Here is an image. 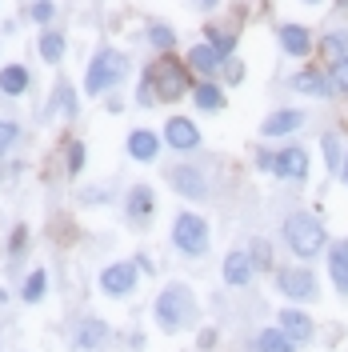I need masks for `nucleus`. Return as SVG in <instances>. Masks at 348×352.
Returning <instances> with one entry per match:
<instances>
[{"label": "nucleus", "instance_id": "obj_1", "mask_svg": "<svg viewBox=\"0 0 348 352\" xmlns=\"http://www.w3.org/2000/svg\"><path fill=\"white\" fill-rule=\"evenodd\" d=\"M284 244H288V252L296 261H316L320 252H328L332 241H328V228L320 224V217L296 208V212L284 217Z\"/></svg>", "mask_w": 348, "mask_h": 352}, {"label": "nucleus", "instance_id": "obj_2", "mask_svg": "<svg viewBox=\"0 0 348 352\" xmlns=\"http://www.w3.org/2000/svg\"><path fill=\"white\" fill-rule=\"evenodd\" d=\"M124 72H129V56L116 52V48H100L85 72V92L88 96H100V92H109V88L120 85Z\"/></svg>", "mask_w": 348, "mask_h": 352}, {"label": "nucleus", "instance_id": "obj_3", "mask_svg": "<svg viewBox=\"0 0 348 352\" xmlns=\"http://www.w3.org/2000/svg\"><path fill=\"white\" fill-rule=\"evenodd\" d=\"M184 320H193V288L176 280L156 296V324L164 332H176Z\"/></svg>", "mask_w": 348, "mask_h": 352}, {"label": "nucleus", "instance_id": "obj_4", "mask_svg": "<svg viewBox=\"0 0 348 352\" xmlns=\"http://www.w3.org/2000/svg\"><path fill=\"white\" fill-rule=\"evenodd\" d=\"M188 60H176V56H160L153 68H149V80L156 88V100H180L188 92Z\"/></svg>", "mask_w": 348, "mask_h": 352}, {"label": "nucleus", "instance_id": "obj_5", "mask_svg": "<svg viewBox=\"0 0 348 352\" xmlns=\"http://www.w3.org/2000/svg\"><path fill=\"white\" fill-rule=\"evenodd\" d=\"M276 292L296 300V305H308L320 296V285H316V272L305 268V264H288V268H276Z\"/></svg>", "mask_w": 348, "mask_h": 352}, {"label": "nucleus", "instance_id": "obj_6", "mask_svg": "<svg viewBox=\"0 0 348 352\" xmlns=\"http://www.w3.org/2000/svg\"><path fill=\"white\" fill-rule=\"evenodd\" d=\"M173 244L184 256H200L208 248V224L196 217V212H180L173 220Z\"/></svg>", "mask_w": 348, "mask_h": 352}, {"label": "nucleus", "instance_id": "obj_7", "mask_svg": "<svg viewBox=\"0 0 348 352\" xmlns=\"http://www.w3.org/2000/svg\"><path fill=\"white\" fill-rule=\"evenodd\" d=\"M100 288L109 292V296H132L136 292V264L120 261V264H109L105 272H100Z\"/></svg>", "mask_w": 348, "mask_h": 352}, {"label": "nucleus", "instance_id": "obj_8", "mask_svg": "<svg viewBox=\"0 0 348 352\" xmlns=\"http://www.w3.org/2000/svg\"><path fill=\"white\" fill-rule=\"evenodd\" d=\"M328 276H332V288H336V296L348 300V236L328 244Z\"/></svg>", "mask_w": 348, "mask_h": 352}, {"label": "nucleus", "instance_id": "obj_9", "mask_svg": "<svg viewBox=\"0 0 348 352\" xmlns=\"http://www.w3.org/2000/svg\"><path fill=\"white\" fill-rule=\"evenodd\" d=\"M292 88L305 92V96H320V100H332V96H336V88L328 80V68H301V72L292 76Z\"/></svg>", "mask_w": 348, "mask_h": 352}, {"label": "nucleus", "instance_id": "obj_10", "mask_svg": "<svg viewBox=\"0 0 348 352\" xmlns=\"http://www.w3.org/2000/svg\"><path fill=\"white\" fill-rule=\"evenodd\" d=\"M272 173L281 176V180H305L308 176V153L301 144H288L276 153V164H272Z\"/></svg>", "mask_w": 348, "mask_h": 352}, {"label": "nucleus", "instance_id": "obj_11", "mask_svg": "<svg viewBox=\"0 0 348 352\" xmlns=\"http://www.w3.org/2000/svg\"><path fill=\"white\" fill-rule=\"evenodd\" d=\"M164 140L173 144L176 153H193V148H200V129L193 120H184V116H173L164 124Z\"/></svg>", "mask_w": 348, "mask_h": 352}, {"label": "nucleus", "instance_id": "obj_12", "mask_svg": "<svg viewBox=\"0 0 348 352\" xmlns=\"http://www.w3.org/2000/svg\"><path fill=\"white\" fill-rule=\"evenodd\" d=\"M301 124H305V112L301 109H276L261 124V136L264 140H281V136H288V132H296Z\"/></svg>", "mask_w": 348, "mask_h": 352}, {"label": "nucleus", "instance_id": "obj_13", "mask_svg": "<svg viewBox=\"0 0 348 352\" xmlns=\"http://www.w3.org/2000/svg\"><path fill=\"white\" fill-rule=\"evenodd\" d=\"M276 324H281L296 344H308L312 336H316V329H312V316L308 312H301V308H281V316H276Z\"/></svg>", "mask_w": 348, "mask_h": 352}, {"label": "nucleus", "instance_id": "obj_14", "mask_svg": "<svg viewBox=\"0 0 348 352\" xmlns=\"http://www.w3.org/2000/svg\"><path fill=\"white\" fill-rule=\"evenodd\" d=\"M124 212H129V220L136 224V228H144V224L153 220V212H156L153 188H144V184H136V188L129 192V200H124Z\"/></svg>", "mask_w": 348, "mask_h": 352}, {"label": "nucleus", "instance_id": "obj_15", "mask_svg": "<svg viewBox=\"0 0 348 352\" xmlns=\"http://www.w3.org/2000/svg\"><path fill=\"white\" fill-rule=\"evenodd\" d=\"M257 276V264H252V256L248 252H228L224 256V285H232V288H244L248 280Z\"/></svg>", "mask_w": 348, "mask_h": 352}, {"label": "nucleus", "instance_id": "obj_16", "mask_svg": "<svg viewBox=\"0 0 348 352\" xmlns=\"http://www.w3.org/2000/svg\"><path fill=\"white\" fill-rule=\"evenodd\" d=\"M276 36H281V48L288 52V56H296V60L312 52V32H308L305 24H281Z\"/></svg>", "mask_w": 348, "mask_h": 352}, {"label": "nucleus", "instance_id": "obj_17", "mask_svg": "<svg viewBox=\"0 0 348 352\" xmlns=\"http://www.w3.org/2000/svg\"><path fill=\"white\" fill-rule=\"evenodd\" d=\"M156 153H160V136L153 129H132L129 132V156L140 160V164H153Z\"/></svg>", "mask_w": 348, "mask_h": 352}, {"label": "nucleus", "instance_id": "obj_18", "mask_svg": "<svg viewBox=\"0 0 348 352\" xmlns=\"http://www.w3.org/2000/svg\"><path fill=\"white\" fill-rule=\"evenodd\" d=\"M184 60H188V68H196L200 76H213V72L220 68V60H224V56H220V52L213 48V44H193Z\"/></svg>", "mask_w": 348, "mask_h": 352}, {"label": "nucleus", "instance_id": "obj_19", "mask_svg": "<svg viewBox=\"0 0 348 352\" xmlns=\"http://www.w3.org/2000/svg\"><path fill=\"white\" fill-rule=\"evenodd\" d=\"M173 184H176V192H184V197H193V200H204L208 197V184H204V176L196 173V168H176L173 173Z\"/></svg>", "mask_w": 348, "mask_h": 352}, {"label": "nucleus", "instance_id": "obj_20", "mask_svg": "<svg viewBox=\"0 0 348 352\" xmlns=\"http://www.w3.org/2000/svg\"><path fill=\"white\" fill-rule=\"evenodd\" d=\"M0 92H4V96H24V92H28V68L24 65L0 68Z\"/></svg>", "mask_w": 348, "mask_h": 352}, {"label": "nucleus", "instance_id": "obj_21", "mask_svg": "<svg viewBox=\"0 0 348 352\" xmlns=\"http://www.w3.org/2000/svg\"><path fill=\"white\" fill-rule=\"evenodd\" d=\"M257 352H296V340L276 324V329H264L257 336Z\"/></svg>", "mask_w": 348, "mask_h": 352}, {"label": "nucleus", "instance_id": "obj_22", "mask_svg": "<svg viewBox=\"0 0 348 352\" xmlns=\"http://www.w3.org/2000/svg\"><path fill=\"white\" fill-rule=\"evenodd\" d=\"M105 336H109V324L96 320V316H88L76 329V349H96V344H105Z\"/></svg>", "mask_w": 348, "mask_h": 352}, {"label": "nucleus", "instance_id": "obj_23", "mask_svg": "<svg viewBox=\"0 0 348 352\" xmlns=\"http://www.w3.org/2000/svg\"><path fill=\"white\" fill-rule=\"evenodd\" d=\"M320 153H325V168L332 176H340V164H345V144H340V136H336V132H325V136H320Z\"/></svg>", "mask_w": 348, "mask_h": 352}, {"label": "nucleus", "instance_id": "obj_24", "mask_svg": "<svg viewBox=\"0 0 348 352\" xmlns=\"http://www.w3.org/2000/svg\"><path fill=\"white\" fill-rule=\"evenodd\" d=\"M193 100H196V109H204V112H220V109H224V92H220L213 80L196 85L193 88Z\"/></svg>", "mask_w": 348, "mask_h": 352}, {"label": "nucleus", "instance_id": "obj_25", "mask_svg": "<svg viewBox=\"0 0 348 352\" xmlns=\"http://www.w3.org/2000/svg\"><path fill=\"white\" fill-rule=\"evenodd\" d=\"M41 56H44V65H61V60H65V36L52 32V28H44L41 32Z\"/></svg>", "mask_w": 348, "mask_h": 352}, {"label": "nucleus", "instance_id": "obj_26", "mask_svg": "<svg viewBox=\"0 0 348 352\" xmlns=\"http://www.w3.org/2000/svg\"><path fill=\"white\" fill-rule=\"evenodd\" d=\"M320 52H325L328 60L348 56V28H332V32H325V36H320Z\"/></svg>", "mask_w": 348, "mask_h": 352}, {"label": "nucleus", "instance_id": "obj_27", "mask_svg": "<svg viewBox=\"0 0 348 352\" xmlns=\"http://www.w3.org/2000/svg\"><path fill=\"white\" fill-rule=\"evenodd\" d=\"M44 288H48V276H44V268H36V272L24 280V292H21V296L28 300V305H41V300H44Z\"/></svg>", "mask_w": 348, "mask_h": 352}, {"label": "nucleus", "instance_id": "obj_28", "mask_svg": "<svg viewBox=\"0 0 348 352\" xmlns=\"http://www.w3.org/2000/svg\"><path fill=\"white\" fill-rule=\"evenodd\" d=\"M328 80H332V88H336V96H348V56L328 60Z\"/></svg>", "mask_w": 348, "mask_h": 352}, {"label": "nucleus", "instance_id": "obj_29", "mask_svg": "<svg viewBox=\"0 0 348 352\" xmlns=\"http://www.w3.org/2000/svg\"><path fill=\"white\" fill-rule=\"evenodd\" d=\"M149 44H156V48H164V52H168V48H173L176 44V32L173 28H168V24H149Z\"/></svg>", "mask_w": 348, "mask_h": 352}, {"label": "nucleus", "instance_id": "obj_30", "mask_svg": "<svg viewBox=\"0 0 348 352\" xmlns=\"http://www.w3.org/2000/svg\"><path fill=\"white\" fill-rule=\"evenodd\" d=\"M52 100H56V109L65 112V116H76V96H72V88H68L65 80L56 85V92H52Z\"/></svg>", "mask_w": 348, "mask_h": 352}, {"label": "nucleus", "instance_id": "obj_31", "mask_svg": "<svg viewBox=\"0 0 348 352\" xmlns=\"http://www.w3.org/2000/svg\"><path fill=\"white\" fill-rule=\"evenodd\" d=\"M248 256L257 264V272H261V268H272V248H268V241H252L248 244Z\"/></svg>", "mask_w": 348, "mask_h": 352}, {"label": "nucleus", "instance_id": "obj_32", "mask_svg": "<svg viewBox=\"0 0 348 352\" xmlns=\"http://www.w3.org/2000/svg\"><path fill=\"white\" fill-rule=\"evenodd\" d=\"M208 44L217 48L220 56H232V48H237V36H232V32H217V28H213V32H208Z\"/></svg>", "mask_w": 348, "mask_h": 352}, {"label": "nucleus", "instance_id": "obj_33", "mask_svg": "<svg viewBox=\"0 0 348 352\" xmlns=\"http://www.w3.org/2000/svg\"><path fill=\"white\" fill-rule=\"evenodd\" d=\"M52 12H56V4H52V0H36V4L28 8V16H32L36 24H48V21H52Z\"/></svg>", "mask_w": 348, "mask_h": 352}, {"label": "nucleus", "instance_id": "obj_34", "mask_svg": "<svg viewBox=\"0 0 348 352\" xmlns=\"http://www.w3.org/2000/svg\"><path fill=\"white\" fill-rule=\"evenodd\" d=\"M80 168H85V144L72 140L68 144V173H80Z\"/></svg>", "mask_w": 348, "mask_h": 352}, {"label": "nucleus", "instance_id": "obj_35", "mask_svg": "<svg viewBox=\"0 0 348 352\" xmlns=\"http://www.w3.org/2000/svg\"><path fill=\"white\" fill-rule=\"evenodd\" d=\"M17 136H21V129H17L12 120H0V153H4V148H12V144H17Z\"/></svg>", "mask_w": 348, "mask_h": 352}, {"label": "nucleus", "instance_id": "obj_36", "mask_svg": "<svg viewBox=\"0 0 348 352\" xmlns=\"http://www.w3.org/2000/svg\"><path fill=\"white\" fill-rule=\"evenodd\" d=\"M272 164H276V156H272V153H257V168L272 173Z\"/></svg>", "mask_w": 348, "mask_h": 352}, {"label": "nucleus", "instance_id": "obj_37", "mask_svg": "<svg viewBox=\"0 0 348 352\" xmlns=\"http://www.w3.org/2000/svg\"><path fill=\"white\" fill-rule=\"evenodd\" d=\"M193 4H196V8H200V12H208V8H217L220 0H193Z\"/></svg>", "mask_w": 348, "mask_h": 352}, {"label": "nucleus", "instance_id": "obj_38", "mask_svg": "<svg viewBox=\"0 0 348 352\" xmlns=\"http://www.w3.org/2000/svg\"><path fill=\"white\" fill-rule=\"evenodd\" d=\"M340 180H345V188H348V153H345V164H340Z\"/></svg>", "mask_w": 348, "mask_h": 352}, {"label": "nucleus", "instance_id": "obj_39", "mask_svg": "<svg viewBox=\"0 0 348 352\" xmlns=\"http://www.w3.org/2000/svg\"><path fill=\"white\" fill-rule=\"evenodd\" d=\"M305 4H325V0H305Z\"/></svg>", "mask_w": 348, "mask_h": 352}]
</instances>
